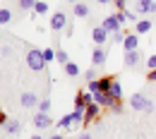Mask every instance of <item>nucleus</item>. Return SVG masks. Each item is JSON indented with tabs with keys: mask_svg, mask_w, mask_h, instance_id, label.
I'll list each match as a JSON object with an SVG mask.
<instances>
[{
	"mask_svg": "<svg viewBox=\"0 0 156 139\" xmlns=\"http://www.w3.org/2000/svg\"><path fill=\"white\" fill-rule=\"evenodd\" d=\"M77 139H94V137H91L89 132H79V134H77Z\"/></svg>",
	"mask_w": 156,
	"mask_h": 139,
	"instance_id": "72a5a7b5",
	"label": "nucleus"
},
{
	"mask_svg": "<svg viewBox=\"0 0 156 139\" xmlns=\"http://www.w3.org/2000/svg\"><path fill=\"white\" fill-rule=\"evenodd\" d=\"M113 5L118 10H127V0H113Z\"/></svg>",
	"mask_w": 156,
	"mask_h": 139,
	"instance_id": "2f4dec72",
	"label": "nucleus"
},
{
	"mask_svg": "<svg viewBox=\"0 0 156 139\" xmlns=\"http://www.w3.org/2000/svg\"><path fill=\"white\" fill-rule=\"evenodd\" d=\"M55 60H58L60 65H62V67H65V65H67V62H70V55H67V53H65V50H62V48H55Z\"/></svg>",
	"mask_w": 156,
	"mask_h": 139,
	"instance_id": "aec40b11",
	"label": "nucleus"
},
{
	"mask_svg": "<svg viewBox=\"0 0 156 139\" xmlns=\"http://www.w3.org/2000/svg\"><path fill=\"white\" fill-rule=\"evenodd\" d=\"M122 12H125V19L127 22H139L137 19V12H132V10H122Z\"/></svg>",
	"mask_w": 156,
	"mask_h": 139,
	"instance_id": "cd10ccee",
	"label": "nucleus"
},
{
	"mask_svg": "<svg viewBox=\"0 0 156 139\" xmlns=\"http://www.w3.org/2000/svg\"><path fill=\"white\" fill-rule=\"evenodd\" d=\"M17 5H20L24 12H29V10L34 12V7H36V0H17Z\"/></svg>",
	"mask_w": 156,
	"mask_h": 139,
	"instance_id": "4be33fe9",
	"label": "nucleus"
},
{
	"mask_svg": "<svg viewBox=\"0 0 156 139\" xmlns=\"http://www.w3.org/2000/svg\"><path fill=\"white\" fill-rule=\"evenodd\" d=\"M72 125H75V120H72V113H70V115H62V118L58 120V127H60V130H67V127H72Z\"/></svg>",
	"mask_w": 156,
	"mask_h": 139,
	"instance_id": "6ab92c4d",
	"label": "nucleus"
},
{
	"mask_svg": "<svg viewBox=\"0 0 156 139\" xmlns=\"http://www.w3.org/2000/svg\"><path fill=\"white\" fill-rule=\"evenodd\" d=\"M84 79H87V82H94V79H98V72H96V67H89V70L84 72Z\"/></svg>",
	"mask_w": 156,
	"mask_h": 139,
	"instance_id": "a878e982",
	"label": "nucleus"
},
{
	"mask_svg": "<svg viewBox=\"0 0 156 139\" xmlns=\"http://www.w3.org/2000/svg\"><path fill=\"white\" fill-rule=\"evenodd\" d=\"M96 2H101V5H108V2H113V0H96Z\"/></svg>",
	"mask_w": 156,
	"mask_h": 139,
	"instance_id": "4c0bfd02",
	"label": "nucleus"
},
{
	"mask_svg": "<svg viewBox=\"0 0 156 139\" xmlns=\"http://www.w3.org/2000/svg\"><path fill=\"white\" fill-rule=\"evenodd\" d=\"M98 113H101V106L94 101V103H89V106L84 108V120H87V122H91V120L98 118Z\"/></svg>",
	"mask_w": 156,
	"mask_h": 139,
	"instance_id": "f8f14e48",
	"label": "nucleus"
},
{
	"mask_svg": "<svg viewBox=\"0 0 156 139\" xmlns=\"http://www.w3.org/2000/svg\"><path fill=\"white\" fill-rule=\"evenodd\" d=\"M62 70H65V75H67V77H77V75H79V67L75 65V62H67Z\"/></svg>",
	"mask_w": 156,
	"mask_h": 139,
	"instance_id": "412c9836",
	"label": "nucleus"
},
{
	"mask_svg": "<svg viewBox=\"0 0 156 139\" xmlns=\"http://www.w3.org/2000/svg\"><path fill=\"white\" fill-rule=\"evenodd\" d=\"M46 12H48V2H46V0H36L34 15H46Z\"/></svg>",
	"mask_w": 156,
	"mask_h": 139,
	"instance_id": "5701e85b",
	"label": "nucleus"
},
{
	"mask_svg": "<svg viewBox=\"0 0 156 139\" xmlns=\"http://www.w3.org/2000/svg\"><path fill=\"white\" fill-rule=\"evenodd\" d=\"M67 26V17H65V12H55L53 17H51V29L53 31H62Z\"/></svg>",
	"mask_w": 156,
	"mask_h": 139,
	"instance_id": "1a4fd4ad",
	"label": "nucleus"
},
{
	"mask_svg": "<svg viewBox=\"0 0 156 139\" xmlns=\"http://www.w3.org/2000/svg\"><path fill=\"white\" fill-rule=\"evenodd\" d=\"M147 79H149V82H156V70H151V72H149V77H147Z\"/></svg>",
	"mask_w": 156,
	"mask_h": 139,
	"instance_id": "f704fd0d",
	"label": "nucleus"
},
{
	"mask_svg": "<svg viewBox=\"0 0 156 139\" xmlns=\"http://www.w3.org/2000/svg\"><path fill=\"white\" fill-rule=\"evenodd\" d=\"M43 58H46V62L55 60V48H46V50H43Z\"/></svg>",
	"mask_w": 156,
	"mask_h": 139,
	"instance_id": "bb28decb",
	"label": "nucleus"
},
{
	"mask_svg": "<svg viewBox=\"0 0 156 139\" xmlns=\"http://www.w3.org/2000/svg\"><path fill=\"white\" fill-rule=\"evenodd\" d=\"M5 132H7V134H20L22 132V122L20 120H7V122H5Z\"/></svg>",
	"mask_w": 156,
	"mask_h": 139,
	"instance_id": "4468645a",
	"label": "nucleus"
},
{
	"mask_svg": "<svg viewBox=\"0 0 156 139\" xmlns=\"http://www.w3.org/2000/svg\"><path fill=\"white\" fill-rule=\"evenodd\" d=\"M12 22V10L10 7H0V24H10Z\"/></svg>",
	"mask_w": 156,
	"mask_h": 139,
	"instance_id": "a211bd4d",
	"label": "nucleus"
},
{
	"mask_svg": "<svg viewBox=\"0 0 156 139\" xmlns=\"http://www.w3.org/2000/svg\"><path fill=\"white\" fill-rule=\"evenodd\" d=\"M31 122H34V127H36V130H48V127L53 125V118H51L48 113H39V110H36V115H34Z\"/></svg>",
	"mask_w": 156,
	"mask_h": 139,
	"instance_id": "423d86ee",
	"label": "nucleus"
},
{
	"mask_svg": "<svg viewBox=\"0 0 156 139\" xmlns=\"http://www.w3.org/2000/svg\"><path fill=\"white\" fill-rule=\"evenodd\" d=\"M147 67H149V72L156 70V55H149V58H147Z\"/></svg>",
	"mask_w": 156,
	"mask_h": 139,
	"instance_id": "c85d7f7f",
	"label": "nucleus"
},
{
	"mask_svg": "<svg viewBox=\"0 0 156 139\" xmlns=\"http://www.w3.org/2000/svg\"><path fill=\"white\" fill-rule=\"evenodd\" d=\"M72 12H75V17H79V19H87L89 17V7L84 2H75V10Z\"/></svg>",
	"mask_w": 156,
	"mask_h": 139,
	"instance_id": "dca6fc26",
	"label": "nucleus"
},
{
	"mask_svg": "<svg viewBox=\"0 0 156 139\" xmlns=\"http://www.w3.org/2000/svg\"><path fill=\"white\" fill-rule=\"evenodd\" d=\"M137 46H139L137 34H127L125 41H122V50H125V53H130V50H137Z\"/></svg>",
	"mask_w": 156,
	"mask_h": 139,
	"instance_id": "ddd939ff",
	"label": "nucleus"
},
{
	"mask_svg": "<svg viewBox=\"0 0 156 139\" xmlns=\"http://www.w3.org/2000/svg\"><path fill=\"white\" fill-rule=\"evenodd\" d=\"M39 96L34 94V91H24L22 94V99H20V103H22V108H27V110H31V108H39Z\"/></svg>",
	"mask_w": 156,
	"mask_h": 139,
	"instance_id": "20e7f679",
	"label": "nucleus"
},
{
	"mask_svg": "<svg viewBox=\"0 0 156 139\" xmlns=\"http://www.w3.org/2000/svg\"><path fill=\"white\" fill-rule=\"evenodd\" d=\"M139 62H142V53H139V50H130V53H125V60H122L125 67H137Z\"/></svg>",
	"mask_w": 156,
	"mask_h": 139,
	"instance_id": "9b49d317",
	"label": "nucleus"
},
{
	"mask_svg": "<svg viewBox=\"0 0 156 139\" xmlns=\"http://www.w3.org/2000/svg\"><path fill=\"white\" fill-rule=\"evenodd\" d=\"M5 122H7V115H5L2 110H0V125H5Z\"/></svg>",
	"mask_w": 156,
	"mask_h": 139,
	"instance_id": "c9c22d12",
	"label": "nucleus"
},
{
	"mask_svg": "<svg viewBox=\"0 0 156 139\" xmlns=\"http://www.w3.org/2000/svg\"><path fill=\"white\" fill-rule=\"evenodd\" d=\"M108 58V50L103 48V46H94V50H91V65L94 67H101L103 62Z\"/></svg>",
	"mask_w": 156,
	"mask_h": 139,
	"instance_id": "39448f33",
	"label": "nucleus"
},
{
	"mask_svg": "<svg viewBox=\"0 0 156 139\" xmlns=\"http://www.w3.org/2000/svg\"><path fill=\"white\" fill-rule=\"evenodd\" d=\"M125 36H127V34H122V31L113 34V43H122V41H125Z\"/></svg>",
	"mask_w": 156,
	"mask_h": 139,
	"instance_id": "7c9ffc66",
	"label": "nucleus"
},
{
	"mask_svg": "<svg viewBox=\"0 0 156 139\" xmlns=\"http://www.w3.org/2000/svg\"><path fill=\"white\" fill-rule=\"evenodd\" d=\"M89 91H91V94H98V91H101V89H98V79L89 82Z\"/></svg>",
	"mask_w": 156,
	"mask_h": 139,
	"instance_id": "c756f323",
	"label": "nucleus"
},
{
	"mask_svg": "<svg viewBox=\"0 0 156 139\" xmlns=\"http://www.w3.org/2000/svg\"><path fill=\"white\" fill-rule=\"evenodd\" d=\"M31 139H43V134H34V137H31Z\"/></svg>",
	"mask_w": 156,
	"mask_h": 139,
	"instance_id": "58836bf2",
	"label": "nucleus"
},
{
	"mask_svg": "<svg viewBox=\"0 0 156 139\" xmlns=\"http://www.w3.org/2000/svg\"><path fill=\"white\" fill-rule=\"evenodd\" d=\"M51 139H65L62 134H51Z\"/></svg>",
	"mask_w": 156,
	"mask_h": 139,
	"instance_id": "e433bc0d",
	"label": "nucleus"
},
{
	"mask_svg": "<svg viewBox=\"0 0 156 139\" xmlns=\"http://www.w3.org/2000/svg\"><path fill=\"white\" fill-rule=\"evenodd\" d=\"M111 84H113V77H101V79H98V89L108 94V89H111Z\"/></svg>",
	"mask_w": 156,
	"mask_h": 139,
	"instance_id": "b1692460",
	"label": "nucleus"
},
{
	"mask_svg": "<svg viewBox=\"0 0 156 139\" xmlns=\"http://www.w3.org/2000/svg\"><path fill=\"white\" fill-rule=\"evenodd\" d=\"M151 10H154V0H135V12L137 15H151Z\"/></svg>",
	"mask_w": 156,
	"mask_h": 139,
	"instance_id": "6e6552de",
	"label": "nucleus"
},
{
	"mask_svg": "<svg viewBox=\"0 0 156 139\" xmlns=\"http://www.w3.org/2000/svg\"><path fill=\"white\" fill-rule=\"evenodd\" d=\"M36 110H39V113H51V99H41Z\"/></svg>",
	"mask_w": 156,
	"mask_h": 139,
	"instance_id": "393cba45",
	"label": "nucleus"
},
{
	"mask_svg": "<svg viewBox=\"0 0 156 139\" xmlns=\"http://www.w3.org/2000/svg\"><path fill=\"white\" fill-rule=\"evenodd\" d=\"M151 29V22L149 19H139V22H135V34L139 36V34H147Z\"/></svg>",
	"mask_w": 156,
	"mask_h": 139,
	"instance_id": "f3484780",
	"label": "nucleus"
},
{
	"mask_svg": "<svg viewBox=\"0 0 156 139\" xmlns=\"http://www.w3.org/2000/svg\"><path fill=\"white\" fill-rule=\"evenodd\" d=\"M91 41H94V46H103L106 41H108V31L98 24V26H94L91 29Z\"/></svg>",
	"mask_w": 156,
	"mask_h": 139,
	"instance_id": "0eeeda50",
	"label": "nucleus"
},
{
	"mask_svg": "<svg viewBox=\"0 0 156 139\" xmlns=\"http://www.w3.org/2000/svg\"><path fill=\"white\" fill-rule=\"evenodd\" d=\"M94 101H96L101 108H111V106L115 103V99H113L111 94H106V91H98V94H94Z\"/></svg>",
	"mask_w": 156,
	"mask_h": 139,
	"instance_id": "9d476101",
	"label": "nucleus"
},
{
	"mask_svg": "<svg viewBox=\"0 0 156 139\" xmlns=\"http://www.w3.org/2000/svg\"><path fill=\"white\" fill-rule=\"evenodd\" d=\"M111 110H113V113H120V110H122V103H120V101H115V103L111 106Z\"/></svg>",
	"mask_w": 156,
	"mask_h": 139,
	"instance_id": "473e14b6",
	"label": "nucleus"
},
{
	"mask_svg": "<svg viewBox=\"0 0 156 139\" xmlns=\"http://www.w3.org/2000/svg\"><path fill=\"white\" fill-rule=\"evenodd\" d=\"M67 2H72V5H75V2H82V0H67Z\"/></svg>",
	"mask_w": 156,
	"mask_h": 139,
	"instance_id": "ea45409f",
	"label": "nucleus"
},
{
	"mask_svg": "<svg viewBox=\"0 0 156 139\" xmlns=\"http://www.w3.org/2000/svg\"><path fill=\"white\" fill-rule=\"evenodd\" d=\"M130 106H132L135 110H144V113H151V110H154L151 99L144 96V94H132V96H130Z\"/></svg>",
	"mask_w": 156,
	"mask_h": 139,
	"instance_id": "f03ea898",
	"label": "nucleus"
},
{
	"mask_svg": "<svg viewBox=\"0 0 156 139\" xmlns=\"http://www.w3.org/2000/svg\"><path fill=\"white\" fill-rule=\"evenodd\" d=\"M108 94H111L115 101H122V86H120V82H118V79H113L111 89H108Z\"/></svg>",
	"mask_w": 156,
	"mask_h": 139,
	"instance_id": "2eb2a0df",
	"label": "nucleus"
},
{
	"mask_svg": "<svg viewBox=\"0 0 156 139\" xmlns=\"http://www.w3.org/2000/svg\"><path fill=\"white\" fill-rule=\"evenodd\" d=\"M27 65H29V70H34V72H41V70L46 67L43 50H39V48H29V50H27Z\"/></svg>",
	"mask_w": 156,
	"mask_h": 139,
	"instance_id": "f257e3e1",
	"label": "nucleus"
},
{
	"mask_svg": "<svg viewBox=\"0 0 156 139\" xmlns=\"http://www.w3.org/2000/svg\"><path fill=\"white\" fill-rule=\"evenodd\" d=\"M108 34H118L120 31V26H122V22L118 19V12L115 15H108V17H103V24H101Z\"/></svg>",
	"mask_w": 156,
	"mask_h": 139,
	"instance_id": "7ed1b4c3",
	"label": "nucleus"
}]
</instances>
